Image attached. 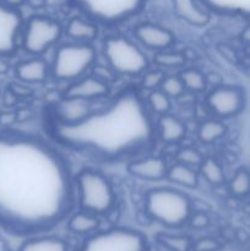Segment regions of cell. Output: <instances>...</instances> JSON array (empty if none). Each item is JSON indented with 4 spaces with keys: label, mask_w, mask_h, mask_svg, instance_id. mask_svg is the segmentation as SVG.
Wrapping results in <instances>:
<instances>
[{
    "label": "cell",
    "mask_w": 250,
    "mask_h": 251,
    "mask_svg": "<svg viewBox=\"0 0 250 251\" xmlns=\"http://www.w3.org/2000/svg\"><path fill=\"white\" fill-rule=\"evenodd\" d=\"M9 69L10 66H9V63L6 61V59L0 56V75H5V74H7Z\"/></svg>",
    "instance_id": "cell-37"
},
{
    "label": "cell",
    "mask_w": 250,
    "mask_h": 251,
    "mask_svg": "<svg viewBox=\"0 0 250 251\" xmlns=\"http://www.w3.org/2000/svg\"><path fill=\"white\" fill-rule=\"evenodd\" d=\"M174 12L180 20L195 27L208 25L212 11L202 0H172Z\"/></svg>",
    "instance_id": "cell-15"
},
{
    "label": "cell",
    "mask_w": 250,
    "mask_h": 251,
    "mask_svg": "<svg viewBox=\"0 0 250 251\" xmlns=\"http://www.w3.org/2000/svg\"><path fill=\"white\" fill-rule=\"evenodd\" d=\"M227 134V126L218 119H208L200 124L198 137L203 144H213Z\"/></svg>",
    "instance_id": "cell-23"
},
{
    "label": "cell",
    "mask_w": 250,
    "mask_h": 251,
    "mask_svg": "<svg viewBox=\"0 0 250 251\" xmlns=\"http://www.w3.org/2000/svg\"><path fill=\"white\" fill-rule=\"evenodd\" d=\"M189 223L193 228L195 229H203V228L207 227L210 225V218L206 213L203 212H196L191 213L190 218H189Z\"/></svg>",
    "instance_id": "cell-35"
},
{
    "label": "cell",
    "mask_w": 250,
    "mask_h": 251,
    "mask_svg": "<svg viewBox=\"0 0 250 251\" xmlns=\"http://www.w3.org/2000/svg\"><path fill=\"white\" fill-rule=\"evenodd\" d=\"M157 242L169 251H190L193 248V240L186 235L159 233Z\"/></svg>",
    "instance_id": "cell-27"
},
{
    "label": "cell",
    "mask_w": 250,
    "mask_h": 251,
    "mask_svg": "<svg viewBox=\"0 0 250 251\" xmlns=\"http://www.w3.org/2000/svg\"><path fill=\"white\" fill-rule=\"evenodd\" d=\"M242 39H243V42H245V43L249 44V46H250V25H249V26L245 27L244 29H243Z\"/></svg>",
    "instance_id": "cell-39"
},
{
    "label": "cell",
    "mask_w": 250,
    "mask_h": 251,
    "mask_svg": "<svg viewBox=\"0 0 250 251\" xmlns=\"http://www.w3.org/2000/svg\"><path fill=\"white\" fill-rule=\"evenodd\" d=\"M153 63L159 69H180L185 65L186 58L180 51L166 49V50L154 51Z\"/></svg>",
    "instance_id": "cell-26"
},
{
    "label": "cell",
    "mask_w": 250,
    "mask_h": 251,
    "mask_svg": "<svg viewBox=\"0 0 250 251\" xmlns=\"http://www.w3.org/2000/svg\"><path fill=\"white\" fill-rule=\"evenodd\" d=\"M25 20L17 7L0 1V56L9 58L20 48Z\"/></svg>",
    "instance_id": "cell-9"
},
{
    "label": "cell",
    "mask_w": 250,
    "mask_h": 251,
    "mask_svg": "<svg viewBox=\"0 0 250 251\" xmlns=\"http://www.w3.org/2000/svg\"><path fill=\"white\" fill-rule=\"evenodd\" d=\"M229 191L234 196L243 198L250 194V172L247 169H238L230 179Z\"/></svg>",
    "instance_id": "cell-29"
},
{
    "label": "cell",
    "mask_w": 250,
    "mask_h": 251,
    "mask_svg": "<svg viewBox=\"0 0 250 251\" xmlns=\"http://www.w3.org/2000/svg\"><path fill=\"white\" fill-rule=\"evenodd\" d=\"M212 12L250 17V0H202Z\"/></svg>",
    "instance_id": "cell-21"
},
{
    "label": "cell",
    "mask_w": 250,
    "mask_h": 251,
    "mask_svg": "<svg viewBox=\"0 0 250 251\" xmlns=\"http://www.w3.org/2000/svg\"><path fill=\"white\" fill-rule=\"evenodd\" d=\"M77 251H147V240L137 230L110 228L88 235Z\"/></svg>",
    "instance_id": "cell-8"
},
{
    "label": "cell",
    "mask_w": 250,
    "mask_h": 251,
    "mask_svg": "<svg viewBox=\"0 0 250 251\" xmlns=\"http://www.w3.org/2000/svg\"><path fill=\"white\" fill-rule=\"evenodd\" d=\"M110 92L109 83L96 77L92 74L82 76L74 82L69 83L64 96L81 98V100L96 102L107 97Z\"/></svg>",
    "instance_id": "cell-13"
},
{
    "label": "cell",
    "mask_w": 250,
    "mask_h": 251,
    "mask_svg": "<svg viewBox=\"0 0 250 251\" xmlns=\"http://www.w3.org/2000/svg\"><path fill=\"white\" fill-rule=\"evenodd\" d=\"M90 74H92V75H95L96 77L100 78V80L105 81V82L108 83H109L110 81L114 80V78L118 76L117 74L114 73V70H113L107 63L105 64L96 63L95 65H93V68L91 69Z\"/></svg>",
    "instance_id": "cell-33"
},
{
    "label": "cell",
    "mask_w": 250,
    "mask_h": 251,
    "mask_svg": "<svg viewBox=\"0 0 250 251\" xmlns=\"http://www.w3.org/2000/svg\"><path fill=\"white\" fill-rule=\"evenodd\" d=\"M166 179L185 189H195L199 185V171L194 167L176 162L173 166L168 167Z\"/></svg>",
    "instance_id": "cell-20"
},
{
    "label": "cell",
    "mask_w": 250,
    "mask_h": 251,
    "mask_svg": "<svg viewBox=\"0 0 250 251\" xmlns=\"http://www.w3.org/2000/svg\"><path fill=\"white\" fill-rule=\"evenodd\" d=\"M26 1L33 7H42L46 4V0H26Z\"/></svg>",
    "instance_id": "cell-40"
},
{
    "label": "cell",
    "mask_w": 250,
    "mask_h": 251,
    "mask_svg": "<svg viewBox=\"0 0 250 251\" xmlns=\"http://www.w3.org/2000/svg\"><path fill=\"white\" fill-rule=\"evenodd\" d=\"M157 131L162 141L174 145L185 137L186 127L179 118L168 113V114L159 115L157 122Z\"/></svg>",
    "instance_id": "cell-18"
},
{
    "label": "cell",
    "mask_w": 250,
    "mask_h": 251,
    "mask_svg": "<svg viewBox=\"0 0 250 251\" xmlns=\"http://www.w3.org/2000/svg\"><path fill=\"white\" fill-rule=\"evenodd\" d=\"M145 211L151 220L168 228H179L189 222L193 202L181 190L174 188H154L146 194Z\"/></svg>",
    "instance_id": "cell-2"
},
{
    "label": "cell",
    "mask_w": 250,
    "mask_h": 251,
    "mask_svg": "<svg viewBox=\"0 0 250 251\" xmlns=\"http://www.w3.org/2000/svg\"><path fill=\"white\" fill-rule=\"evenodd\" d=\"M75 185L58 152L38 139L0 132V225L47 229L70 211Z\"/></svg>",
    "instance_id": "cell-1"
},
{
    "label": "cell",
    "mask_w": 250,
    "mask_h": 251,
    "mask_svg": "<svg viewBox=\"0 0 250 251\" xmlns=\"http://www.w3.org/2000/svg\"><path fill=\"white\" fill-rule=\"evenodd\" d=\"M81 15L98 25L122 24L144 10L147 0H69Z\"/></svg>",
    "instance_id": "cell-6"
},
{
    "label": "cell",
    "mask_w": 250,
    "mask_h": 251,
    "mask_svg": "<svg viewBox=\"0 0 250 251\" xmlns=\"http://www.w3.org/2000/svg\"><path fill=\"white\" fill-rule=\"evenodd\" d=\"M93 103L81 98L63 96L54 105V117L63 126H75L86 122L95 113Z\"/></svg>",
    "instance_id": "cell-11"
},
{
    "label": "cell",
    "mask_w": 250,
    "mask_h": 251,
    "mask_svg": "<svg viewBox=\"0 0 250 251\" xmlns=\"http://www.w3.org/2000/svg\"><path fill=\"white\" fill-rule=\"evenodd\" d=\"M134 38L142 48L153 51L166 50L173 46L175 37L166 27L151 22H144L134 28Z\"/></svg>",
    "instance_id": "cell-12"
},
{
    "label": "cell",
    "mask_w": 250,
    "mask_h": 251,
    "mask_svg": "<svg viewBox=\"0 0 250 251\" xmlns=\"http://www.w3.org/2000/svg\"><path fill=\"white\" fill-rule=\"evenodd\" d=\"M50 75V65L42 56H32L15 65V76L17 80L27 85L42 83Z\"/></svg>",
    "instance_id": "cell-16"
},
{
    "label": "cell",
    "mask_w": 250,
    "mask_h": 251,
    "mask_svg": "<svg viewBox=\"0 0 250 251\" xmlns=\"http://www.w3.org/2000/svg\"><path fill=\"white\" fill-rule=\"evenodd\" d=\"M16 120V115L14 114V113H1L0 114V124L1 125H11L12 123Z\"/></svg>",
    "instance_id": "cell-36"
},
{
    "label": "cell",
    "mask_w": 250,
    "mask_h": 251,
    "mask_svg": "<svg viewBox=\"0 0 250 251\" xmlns=\"http://www.w3.org/2000/svg\"><path fill=\"white\" fill-rule=\"evenodd\" d=\"M100 225V222L97 215L83 210L73 213L68 220V229L77 235L93 234L97 232Z\"/></svg>",
    "instance_id": "cell-19"
},
{
    "label": "cell",
    "mask_w": 250,
    "mask_h": 251,
    "mask_svg": "<svg viewBox=\"0 0 250 251\" xmlns=\"http://www.w3.org/2000/svg\"><path fill=\"white\" fill-rule=\"evenodd\" d=\"M206 104L216 117H235L245 105L244 91L235 86H217L207 95Z\"/></svg>",
    "instance_id": "cell-10"
},
{
    "label": "cell",
    "mask_w": 250,
    "mask_h": 251,
    "mask_svg": "<svg viewBox=\"0 0 250 251\" xmlns=\"http://www.w3.org/2000/svg\"><path fill=\"white\" fill-rule=\"evenodd\" d=\"M175 157L176 162H179V163L194 167L196 169H199V167L203 161L202 154L196 149H193V147H183V149L176 152Z\"/></svg>",
    "instance_id": "cell-31"
},
{
    "label": "cell",
    "mask_w": 250,
    "mask_h": 251,
    "mask_svg": "<svg viewBox=\"0 0 250 251\" xmlns=\"http://www.w3.org/2000/svg\"><path fill=\"white\" fill-rule=\"evenodd\" d=\"M19 251H69L65 240L58 237H37L26 240Z\"/></svg>",
    "instance_id": "cell-22"
},
{
    "label": "cell",
    "mask_w": 250,
    "mask_h": 251,
    "mask_svg": "<svg viewBox=\"0 0 250 251\" xmlns=\"http://www.w3.org/2000/svg\"><path fill=\"white\" fill-rule=\"evenodd\" d=\"M0 1L4 2V4H6V5H9V6L17 7V9H19L22 4H25V1H26V0H0Z\"/></svg>",
    "instance_id": "cell-38"
},
{
    "label": "cell",
    "mask_w": 250,
    "mask_h": 251,
    "mask_svg": "<svg viewBox=\"0 0 250 251\" xmlns=\"http://www.w3.org/2000/svg\"><path fill=\"white\" fill-rule=\"evenodd\" d=\"M142 80L141 85L142 87L146 88L149 91L158 90L162 85V81L166 77V73L163 71V69H152V70H149L147 69L144 74H142Z\"/></svg>",
    "instance_id": "cell-32"
},
{
    "label": "cell",
    "mask_w": 250,
    "mask_h": 251,
    "mask_svg": "<svg viewBox=\"0 0 250 251\" xmlns=\"http://www.w3.org/2000/svg\"><path fill=\"white\" fill-rule=\"evenodd\" d=\"M159 90L163 91L171 98H178L185 92V87H184L183 81L179 77V75H166Z\"/></svg>",
    "instance_id": "cell-30"
},
{
    "label": "cell",
    "mask_w": 250,
    "mask_h": 251,
    "mask_svg": "<svg viewBox=\"0 0 250 251\" xmlns=\"http://www.w3.org/2000/svg\"><path fill=\"white\" fill-rule=\"evenodd\" d=\"M64 34L63 25L44 15H33L25 21L20 46L32 56H41L56 46Z\"/></svg>",
    "instance_id": "cell-7"
},
{
    "label": "cell",
    "mask_w": 250,
    "mask_h": 251,
    "mask_svg": "<svg viewBox=\"0 0 250 251\" xmlns=\"http://www.w3.org/2000/svg\"><path fill=\"white\" fill-rule=\"evenodd\" d=\"M220 249V242L210 237H205L196 240V242L193 243V248H191L193 251H217Z\"/></svg>",
    "instance_id": "cell-34"
},
{
    "label": "cell",
    "mask_w": 250,
    "mask_h": 251,
    "mask_svg": "<svg viewBox=\"0 0 250 251\" xmlns=\"http://www.w3.org/2000/svg\"><path fill=\"white\" fill-rule=\"evenodd\" d=\"M104 61L117 75L140 76L149 69L150 60L142 47L123 34H112L102 41Z\"/></svg>",
    "instance_id": "cell-4"
},
{
    "label": "cell",
    "mask_w": 250,
    "mask_h": 251,
    "mask_svg": "<svg viewBox=\"0 0 250 251\" xmlns=\"http://www.w3.org/2000/svg\"><path fill=\"white\" fill-rule=\"evenodd\" d=\"M147 105L157 115L168 114L172 108V98L168 97L162 90L150 91L147 96Z\"/></svg>",
    "instance_id": "cell-28"
},
{
    "label": "cell",
    "mask_w": 250,
    "mask_h": 251,
    "mask_svg": "<svg viewBox=\"0 0 250 251\" xmlns=\"http://www.w3.org/2000/svg\"><path fill=\"white\" fill-rule=\"evenodd\" d=\"M64 34L73 42L93 44L100 36V25L83 15H76L66 22Z\"/></svg>",
    "instance_id": "cell-17"
},
{
    "label": "cell",
    "mask_w": 250,
    "mask_h": 251,
    "mask_svg": "<svg viewBox=\"0 0 250 251\" xmlns=\"http://www.w3.org/2000/svg\"><path fill=\"white\" fill-rule=\"evenodd\" d=\"M200 176L213 186L222 185L225 183V171L220 162L215 158H203L202 163L199 167Z\"/></svg>",
    "instance_id": "cell-24"
},
{
    "label": "cell",
    "mask_w": 250,
    "mask_h": 251,
    "mask_svg": "<svg viewBox=\"0 0 250 251\" xmlns=\"http://www.w3.org/2000/svg\"><path fill=\"white\" fill-rule=\"evenodd\" d=\"M127 172L141 180L159 181L166 179L168 164L166 159L159 156H146L130 162Z\"/></svg>",
    "instance_id": "cell-14"
},
{
    "label": "cell",
    "mask_w": 250,
    "mask_h": 251,
    "mask_svg": "<svg viewBox=\"0 0 250 251\" xmlns=\"http://www.w3.org/2000/svg\"><path fill=\"white\" fill-rule=\"evenodd\" d=\"M78 206L93 215H107L117 201L114 188L109 179L96 169H82L74 178Z\"/></svg>",
    "instance_id": "cell-5"
},
{
    "label": "cell",
    "mask_w": 250,
    "mask_h": 251,
    "mask_svg": "<svg viewBox=\"0 0 250 251\" xmlns=\"http://www.w3.org/2000/svg\"><path fill=\"white\" fill-rule=\"evenodd\" d=\"M97 63V49L92 43L66 42L56 46L50 65V76L58 82L71 83L90 74Z\"/></svg>",
    "instance_id": "cell-3"
},
{
    "label": "cell",
    "mask_w": 250,
    "mask_h": 251,
    "mask_svg": "<svg viewBox=\"0 0 250 251\" xmlns=\"http://www.w3.org/2000/svg\"><path fill=\"white\" fill-rule=\"evenodd\" d=\"M179 77L183 81V85L185 90L194 93L203 92L207 86V78L201 73L200 70L195 68H186L179 73Z\"/></svg>",
    "instance_id": "cell-25"
}]
</instances>
